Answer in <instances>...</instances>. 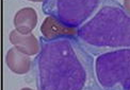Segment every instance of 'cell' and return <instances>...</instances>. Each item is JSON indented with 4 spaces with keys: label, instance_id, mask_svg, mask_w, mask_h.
Wrapping results in <instances>:
<instances>
[{
    "label": "cell",
    "instance_id": "cell-1",
    "mask_svg": "<svg viewBox=\"0 0 130 90\" xmlns=\"http://www.w3.org/2000/svg\"><path fill=\"white\" fill-rule=\"evenodd\" d=\"M33 62L39 90H104L95 77L94 58L75 35L40 39Z\"/></svg>",
    "mask_w": 130,
    "mask_h": 90
},
{
    "label": "cell",
    "instance_id": "cell-2",
    "mask_svg": "<svg viewBox=\"0 0 130 90\" xmlns=\"http://www.w3.org/2000/svg\"><path fill=\"white\" fill-rule=\"evenodd\" d=\"M77 37L93 54L130 48V14L116 0H104L97 13L77 30Z\"/></svg>",
    "mask_w": 130,
    "mask_h": 90
},
{
    "label": "cell",
    "instance_id": "cell-3",
    "mask_svg": "<svg viewBox=\"0 0 130 90\" xmlns=\"http://www.w3.org/2000/svg\"><path fill=\"white\" fill-rule=\"evenodd\" d=\"M95 70L104 90H130V48L98 55Z\"/></svg>",
    "mask_w": 130,
    "mask_h": 90
},
{
    "label": "cell",
    "instance_id": "cell-4",
    "mask_svg": "<svg viewBox=\"0 0 130 90\" xmlns=\"http://www.w3.org/2000/svg\"><path fill=\"white\" fill-rule=\"evenodd\" d=\"M104 0H45L43 13L51 16L61 24L78 30L84 24Z\"/></svg>",
    "mask_w": 130,
    "mask_h": 90
},
{
    "label": "cell",
    "instance_id": "cell-5",
    "mask_svg": "<svg viewBox=\"0 0 130 90\" xmlns=\"http://www.w3.org/2000/svg\"><path fill=\"white\" fill-rule=\"evenodd\" d=\"M10 41L15 48L29 56L37 55L41 51V44L36 37L30 34H21L17 30H13L10 33Z\"/></svg>",
    "mask_w": 130,
    "mask_h": 90
},
{
    "label": "cell",
    "instance_id": "cell-6",
    "mask_svg": "<svg viewBox=\"0 0 130 90\" xmlns=\"http://www.w3.org/2000/svg\"><path fill=\"white\" fill-rule=\"evenodd\" d=\"M7 66L16 74H26L31 69V59L29 55L20 52L17 48H11L5 55Z\"/></svg>",
    "mask_w": 130,
    "mask_h": 90
},
{
    "label": "cell",
    "instance_id": "cell-7",
    "mask_svg": "<svg viewBox=\"0 0 130 90\" xmlns=\"http://www.w3.org/2000/svg\"><path fill=\"white\" fill-rule=\"evenodd\" d=\"M37 23L36 11L32 8H24L19 10L14 16L15 30L21 34H30L35 29Z\"/></svg>",
    "mask_w": 130,
    "mask_h": 90
},
{
    "label": "cell",
    "instance_id": "cell-8",
    "mask_svg": "<svg viewBox=\"0 0 130 90\" xmlns=\"http://www.w3.org/2000/svg\"><path fill=\"white\" fill-rule=\"evenodd\" d=\"M41 32L45 38H55L58 36L63 35H75L77 36V30L69 29L61 24L58 20H56L51 16H48L44 19L41 25Z\"/></svg>",
    "mask_w": 130,
    "mask_h": 90
},
{
    "label": "cell",
    "instance_id": "cell-9",
    "mask_svg": "<svg viewBox=\"0 0 130 90\" xmlns=\"http://www.w3.org/2000/svg\"><path fill=\"white\" fill-rule=\"evenodd\" d=\"M124 8L130 14V0H124Z\"/></svg>",
    "mask_w": 130,
    "mask_h": 90
},
{
    "label": "cell",
    "instance_id": "cell-10",
    "mask_svg": "<svg viewBox=\"0 0 130 90\" xmlns=\"http://www.w3.org/2000/svg\"><path fill=\"white\" fill-rule=\"evenodd\" d=\"M29 1H33V2H44L45 0H29Z\"/></svg>",
    "mask_w": 130,
    "mask_h": 90
},
{
    "label": "cell",
    "instance_id": "cell-11",
    "mask_svg": "<svg viewBox=\"0 0 130 90\" xmlns=\"http://www.w3.org/2000/svg\"><path fill=\"white\" fill-rule=\"evenodd\" d=\"M20 90H33V89H31V88H23V89H20Z\"/></svg>",
    "mask_w": 130,
    "mask_h": 90
}]
</instances>
